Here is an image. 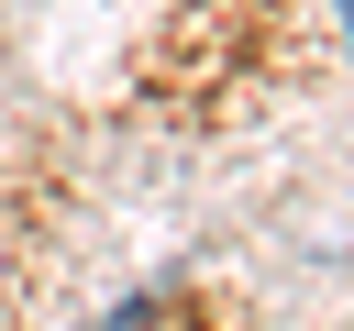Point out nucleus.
Here are the masks:
<instances>
[{"label": "nucleus", "instance_id": "1", "mask_svg": "<svg viewBox=\"0 0 354 331\" xmlns=\"http://www.w3.org/2000/svg\"><path fill=\"white\" fill-rule=\"evenodd\" d=\"M343 33H354V0H343Z\"/></svg>", "mask_w": 354, "mask_h": 331}]
</instances>
